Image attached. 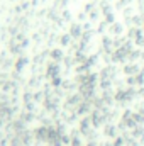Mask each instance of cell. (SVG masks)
I'll return each instance as SVG.
<instances>
[{
	"instance_id": "obj_1",
	"label": "cell",
	"mask_w": 144,
	"mask_h": 146,
	"mask_svg": "<svg viewBox=\"0 0 144 146\" xmlns=\"http://www.w3.org/2000/svg\"><path fill=\"white\" fill-rule=\"evenodd\" d=\"M137 126V121H136V112H131V110H126L122 114V121H120V129H127V127H136Z\"/></svg>"
},
{
	"instance_id": "obj_2",
	"label": "cell",
	"mask_w": 144,
	"mask_h": 146,
	"mask_svg": "<svg viewBox=\"0 0 144 146\" xmlns=\"http://www.w3.org/2000/svg\"><path fill=\"white\" fill-rule=\"evenodd\" d=\"M132 97H134V90H120V92H117V94H115V100H117V102H120V104L129 102Z\"/></svg>"
},
{
	"instance_id": "obj_3",
	"label": "cell",
	"mask_w": 144,
	"mask_h": 146,
	"mask_svg": "<svg viewBox=\"0 0 144 146\" xmlns=\"http://www.w3.org/2000/svg\"><path fill=\"white\" fill-rule=\"evenodd\" d=\"M104 134L107 136V138H117V127L114 126V124H107L105 127H104Z\"/></svg>"
},
{
	"instance_id": "obj_4",
	"label": "cell",
	"mask_w": 144,
	"mask_h": 146,
	"mask_svg": "<svg viewBox=\"0 0 144 146\" xmlns=\"http://www.w3.org/2000/svg\"><path fill=\"white\" fill-rule=\"evenodd\" d=\"M132 136L134 138H144V127H134Z\"/></svg>"
},
{
	"instance_id": "obj_5",
	"label": "cell",
	"mask_w": 144,
	"mask_h": 146,
	"mask_svg": "<svg viewBox=\"0 0 144 146\" xmlns=\"http://www.w3.org/2000/svg\"><path fill=\"white\" fill-rule=\"evenodd\" d=\"M71 146H81V141L78 138H73L71 139Z\"/></svg>"
},
{
	"instance_id": "obj_6",
	"label": "cell",
	"mask_w": 144,
	"mask_h": 146,
	"mask_svg": "<svg viewBox=\"0 0 144 146\" xmlns=\"http://www.w3.org/2000/svg\"><path fill=\"white\" fill-rule=\"evenodd\" d=\"M136 72H137L136 66H127V68H126V73H136Z\"/></svg>"
},
{
	"instance_id": "obj_7",
	"label": "cell",
	"mask_w": 144,
	"mask_h": 146,
	"mask_svg": "<svg viewBox=\"0 0 144 146\" xmlns=\"http://www.w3.org/2000/svg\"><path fill=\"white\" fill-rule=\"evenodd\" d=\"M122 143H124V141H122V138H117V139H115V143H114V146H122Z\"/></svg>"
},
{
	"instance_id": "obj_8",
	"label": "cell",
	"mask_w": 144,
	"mask_h": 146,
	"mask_svg": "<svg viewBox=\"0 0 144 146\" xmlns=\"http://www.w3.org/2000/svg\"><path fill=\"white\" fill-rule=\"evenodd\" d=\"M104 146H112V145H104Z\"/></svg>"
}]
</instances>
